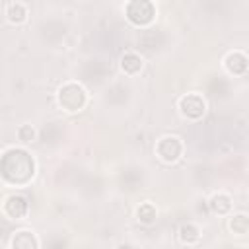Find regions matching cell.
<instances>
[{
    "instance_id": "8fae6325",
    "label": "cell",
    "mask_w": 249,
    "mask_h": 249,
    "mask_svg": "<svg viewBox=\"0 0 249 249\" xmlns=\"http://www.w3.org/2000/svg\"><path fill=\"white\" fill-rule=\"evenodd\" d=\"M136 216H138V220H140L142 224H152L154 218H156V208H154L150 202H144L142 206H138Z\"/></svg>"
},
{
    "instance_id": "5b68a950",
    "label": "cell",
    "mask_w": 249,
    "mask_h": 249,
    "mask_svg": "<svg viewBox=\"0 0 249 249\" xmlns=\"http://www.w3.org/2000/svg\"><path fill=\"white\" fill-rule=\"evenodd\" d=\"M4 212L12 218H21L27 212V202L21 196H8L4 202Z\"/></svg>"
},
{
    "instance_id": "3957f363",
    "label": "cell",
    "mask_w": 249,
    "mask_h": 249,
    "mask_svg": "<svg viewBox=\"0 0 249 249\" xmlns=\"http://www.w3.org/2000/svg\"><path fill=\"white\" fill-rule=\"evenodd\" d=\"M181 152H183V144H181V140L177 136H163L156 144V154L163 161H169V163L175 161V160H179Z\"/></svg>"
},
{
    "instance_id": "8992f818",
    "label": "cell",
    "mask_w": 249,
    "mask_h": 249,
    "mask_svg": "<svg viewBox=\"0 0 249 249\" xmlns=\"http://www.w3.org/2000/svg\"><path fill=\"white\" fill-rule=\"evenodd\" d=\"M14 249H37V239L31 231H18L12 241Z\"/></svg>"
},
{
    "instance_id": "9a60e30c",
    "label": "cell",
    "mask_w": 249,
    "mask_h": 249,
    "mask_svg": "<svg viewBox=\"0 0 249 249\" xmlns=\"http://www.w3.org/2000/svg\"><path fill=\"white\" fill-rule=\"evenodd\" d=\"M117 249H130V247H128V245H119Z\"/></svg>"
},
{
    "instance_id": "9c48e42d",
    "label": "cell",
    "mask_w": 249,
    "mask_h": 249,
    "mask_svg": "<svg viewBox=\"0 0 249 249\" xmlns=\"http://www.w3.org/2000/svg\"><path fill=\"white\" fill-rule=\"evenodd\" d=\"M6 16L10 21H21L25 18V6L19 2H10L6 4Z\"/></svg>"
},
{
    "instance_id": "6da1fadb",
    "label": "cell",
    "mask_w": 249,
    "mask_h": 249,
    "mask_svg": "<svg viewBox=\"0 0 249 249\" xmlns=\"http://www.w3.org/2000/svg\"><path fill=\"white\" fill-rule=\"evenodd\" d=\"M58 101L66 111H80L86 105V91L78 84H66L58 91Z\"/></svg>"
},
{
    "instance_id": "4fadbf2b",
    "label": "cell",
    "mask_w": 249,
    "mask_h": 249,
    "mask_svg": "<svg viewBox=\"0 0 249 249\" xmlns=\"http://www.w3.org/2000/svg\"><path fill=\"white\" fill-rule=\"evenodd\" d=\"M230 228H231L235 233H245V231H247V228H249V218H247L245 214H237V216H233V218H231Z\"/></svg>"
},
{
    "instance_id": "ba28073f",
    "label": "cell",
    "mask_w": 249,
    "mask_h": 249,
    "mask_svg": "<svg viewBox=\"0 0 249 249\" xmlns=\"http://www.w3.org/2000/svg\"><path fill=\"white\" fill-rule=\"evenodd\" d=\"M226 66H228L230 72L241 74V72L247 68V58H245L241 53H231V54H228V58H226Z\"/></svg>"
},
{
    "instance_id": "7c38bea8",
    "label": "cell",
    "mask_w": 249,
    "mask_h": 249,
    "mask_svg": "<svg viewBox=\"0 0 249 249\" xmlns=\"http://www.w3.org/2000/svg\"><path fill=\"white\" fill-rule=\"evenodd\" d=\"M179 235H181V241H185V243H195V241H198V230H196L193 224L181 226Z\"/></svg>"
},
{
    "instance_id": "7a4b0ae2",
    "label": "cell",
    "mask_w": 249,
    "mask_h": 249,
    "mask_svg": "<svg viewBox=\"0 0 249 249\" xmlns=\"http://www.w3.org/2000/svg\"><path fill=\"white\" fill-rule=\"evenodd\" d=\"M124 12H126V18L134 25H146L154 18V4L152 2H146V0H140V2L136 0V2L126 4Z\"/></svg>"
},
{
    "instance_id": "30bf717a",
    "label": "cell",
    "mask_w": 249,
    "mask_h": 249,
    "mask_svg": "<svg viewBox=\"0 0 249 249\" xmlns=\"http://www.w3.org/2000/svg\"><path fill=\"white\" fill-rule=\"evenodd\" d=\"M210 206H212V210L214 212H218V214H226L228 210H230V198L226 196V195H214L212 196V200H210Z\"/></svg>"
},
{
    "instance_id": "5bb4252c",
    "label": "cell",
    "mask_w": 249,
    "mask_h": 249,
    "mask_svg": "<svg viewBox=\"0 0 249 249\" xmlns=\"http://www.w3.org/2000/svg\"><path fill=\"white\" fill-rule=\"evenodd\" d=\"M19 138H21L23 142H31V138H33V128H31V126H21V128H19Z\"/></svg>"
},
{
    "instance_id": "277c9868",
    "label": "cell",
    "mask_w": 249,
    "mask_h": 249,
    "mask_svg": "<svg viewBox=\"0 0 249 249\" xmlns=\"http://www.w3.org/2000/svg\"><path fill=\"white\" fill-rule=\"evenodd\" d=\"M179 107H181V113H183L185 117H189V119H198V117L204 115V107H206V105H204V101H202L200 95L189 93V95L181 97Z\"/></svg>"
},
{
    "instance_id": "52a82bcc",
    "label": "cell",
    "mask_w": 249,
    "mask_h": 249,
    "mask_svg": "<svg viewBox=\"0 0 249 249\" xmlns=\"http://www.w3.org/2000/svg\"><path fill=\"white\" fill-rule=\"evenodd\" d=\"M121 68H123L126 74H136V72L142 68V60H140L138 54L126 53V54H123V58H121Z\"/></svg>"
}]
</instances>
